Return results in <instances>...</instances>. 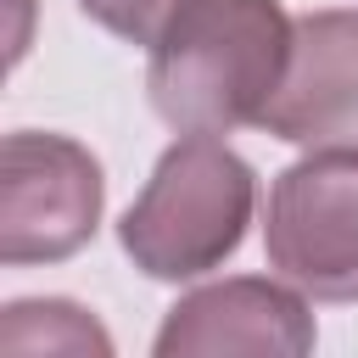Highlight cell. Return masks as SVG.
I'll list each match as a JSON object with an SVG mask.
<instances>
[{"label": "cell", "mask_w": 358, "mask_h": 358, "mask_svg": "<svg viewBox=\"0 0 358 358\" xmlns=\"http://www.w3.org/2000/svg\"><path fill=\"white\" fill-rule=\"evenodd\" d=\"M257 207V173L218 134L173 140L117 224L123 252L151 280H201L241 252Z\"/></svg>", "instance_id": "2"}, {"label": "cell", "mask_w": 358, "mask_h": 358, "mask_svg": "<svg viewBox=\"0 0 358 358\" xmlns=\"http://www.w3.org/2000/svg\"><path fill=\"white\" fill-rule=\"evenodd\" d=\"M296 17L280 0H185L145 45V90L179 134L257 123L291 62Z\"/></svg>", "instance_id": "1"}, {"label": "cell", "mask_w": 358, "mask_h": 358, "mask_svg": "<svg viewBox=\"0 0 358 358\" xmlns=\"http://www.w3.org/2000/svg\"><path fill=\"white\" fill-rule=\"evenodd\" d=\"M257 129L302 151H358V11L296 17L285 78Z\"/></svg>", "instance_id": "5"}, {"label": "cell", "mask_w": 358, "mask_h": 358, "mask_svg": "<svg viewBox=\"0 0 358 358\" xmlns=\"http://www.w3.org/2000/svg\"><path fill=\"white\" fill-rule=\"evenodd\" d=\"M207 352H257L302 358L313 352V313L291 280H218L179 296L157 330V358H207Z\"/></svg>", "instance_id": "6"}, {"label": "cell", "mask_w": 358, "mask_h": 358, "mask_svg": "<svg viewBox=\"0 0 358 358\" xmlns=\"http://www.w3.org/2000/svg\"><path fill=\"white\" fill-rule=\"evenodd\" d=\"M268 268L313 302H358V151H308L268 185Z\"/></svg>", "instance_id": "3"}, {"label": "cell", "mask_w": 358, "mask_h": 358, "mask_svg": "<svg viewBox=\"0 0 358 358\" xmlns=\"http://www.w3.org/2000/svg\"><path fill=\"white\" fill-rule=\"evenodd\" d=\"M6 352H112V336L62 296H34V302H11L6 308V330H0Z\"/></svg>", "instance_id": "7"}, {"label": "cell", "mask_w": 358, "mask_h": 358, "mask_svg": "<svg viewBox=\"0 0 358 358\" xmlns=\"http://www.w3.org/2000/svg\"><path fill=\"white\" fill-rule=\"evenodd\" d=\"M106 207L101 162L67 140L17 129L0 145V257L22 263H62L73 257Z\"/></svg>", "instance_id": "4"}]
</instances>
